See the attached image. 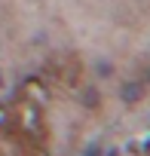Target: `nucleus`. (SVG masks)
<instances>
[{
    "instance_id": "obj_1",
    "label": "nucleus",
    "mask_w": 150,
    "mask_h": 156,
    "mask_svg": "<svg viewBox=\"0 0 150 156\" xmlns=\"http://www.w3.org/2000/svg\"><path fill=\"white\" fill-rule=\"evenodd\" d=\"M141 92H144L141 83H126V86H123V101H129V104H132V101H141Z\"/></svg>"
},
{
    "instance_id": "obj_2",
    "label": "nucleus",
    "mask_w": 150,
    "mask_h": 156,
    "mask_svg": "<svg viewBox=\"0 0 150 156\" xmlns=\"http://www.w3.org/2000/svg\"><path fill=\"white\" fill-rule=\"evenodd\" d=\"M86 104H89V107H95V104H98V95H95V89H89V92H86Z\"/></svg>"
},
{
    "instance_id": "obj_3",
    "label": "nucleus",
    "mask_w": 150,
    "mask_h": 156,
    "mask_svg": "<svg viewBox=\"0 0 150 156\" xmlns=\"http://www.w3.org/2000/svg\"><path fill=\"white\" fill-rule=\"evenodd\" d=\"M110 70H113L110 64H104V61H98V73H101V76H110Z\"/></svg>"
}]
</instances>
